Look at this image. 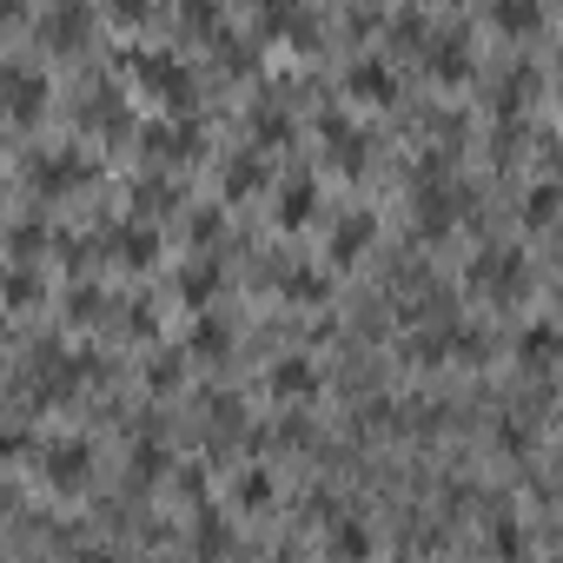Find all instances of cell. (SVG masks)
I'll return each mask as SVG.
<instances>
[{
  "mask_svg": "<svg viewBox=\"0 0 563 563\" xmlns=\"http://www.w3.org/2000/svg\"><path fill=\"white\" fill-rule=\"evenodd\" d=\"M252 133H258V140H286V133H292V120H286V113H278L272 100H265V107L252 113Z\"/></svg>",
  "mask_w": 563,
  "mask_h": 563,
  "instance_id": "31",
  "label": "cell"
},
{
  "mask_svg": "<svg viewBox=\"0 0 563 563\" xmlns=\"http://www.w3.org/2000/svg\"><path fill=\"white\" fill-rule=\"evenodd\" d=\"M372 239H378V219H372V212H345V219L332 225L325 252H332V265H358V258L372 252Z\"/></svg>",
  "mask_w": 563,
  "mask_h": 563,
  "instance_id": "11",
  "label": "cell"
},
{
  "mask_svg": "<svg viewBox=\"0 0 563 563\" xmlns=\"http://www.w3.org/2000/svg\"><path fill=\"white\" fill-rule=\"evenodd\" d=\"M212 292H219V272H212L206 258H192V265L179 272V299H186V306H206Z\"/></svg>",
  "mask_w": 563,
  "mask_h": 563,
  "instance_id": "22",
  "label": "cell"
},
{
  "mask_svg": "<svg viewBox=\"0 0 563 563\" xmlns=\"http://www.w3.org/2000/svg\"><path fill=\"white\" fill-rule=\"evenodd\" d=\"M319 140L332 146V159H339L345 173H358V166H365V146H372V140H365V126H358V120H345L339 107H325V113H319Z\"/></svg>",
  "mask_w": 563,
  "mask_h": 563,
  "instance_id": "8",
  "label": "cell"
},
{
  "mask_svg": "<svg viewBox=\"0 0 563 563\" xmlns=\"http://www.w3.org/2000/svg\"><path fill=\"white\" fill-rule=\"evenodd\" d=\"M278 563H286V556H278Z\"/></svg>",
  "mask_w": 563,
  "mask_h": 563,
  "instance_id": "36",
  "label": "cell"
},
{
  "mask_svg": "<svg viewBox=\"0 0 563 563\" xmlns=\"http://www.w3.org/2000/svg\"><path fill=\"white\" fill-rule=\"evenodd\" d=\"M173 385H179V358H159L153 365V391H173Z\"/></svg>",
  "mask_w": 563,
  "mask_h": 563,
  "instance_id": "34",
  "label": "cell"
},
{
  "mask_svg": "<svg viewBox=\"0 0 563 563\" xmlns=\"http://www.w3.org/2000/svg\"><path fill=\"white\" fill-rule=\"evenodd\" d=\"M258 27L265 34H286L292 47H312L319 41V14L312 8H278V0H272V8H258Z\"/></svg>",
  "mask_w": 563,
  "mask_h": 563,
  "instance_id": "16",
  "label": "cell"
},
{
  "mask_svg": "<svg viewBox=\"0 0 563 563\" xmlns=\"http://www.w3.org/2000/svg\"><path fill=\"white\" fill-rule=\"evenodd\" d=\"M126 471H133V484H159V477L173 471V451H166V438H159V431H146V438L126 451Z\"/></svg>",
  "mask_w": 563,
  "mask_h": 563,
  "instance_id": "17",
  "label": "cell"
},
{
  "mask_svg": "<svg viewBox=\"0 0 563 563\" xmlns=\"http://www.w3.org/2000/svg\"><path fill=\"white\" fill-rule=\"evenodd\" d=\"M80 563H113V556H107V550H87V556H80Z\"/></svg>",
  "mask_w": 563,
  "mask_h": 563,
  "instance_id": "35",
  "label": "cell"
},
{
  "mask_svg": "<svg viewBox=\"0 0 563 563\" xmlns=\"http://www.w3.org/2000/svg\"><path fill=\"white\" fill-rule=\"evenodd\" d=\"M27 173H34L41 192H74V186L87 179V159H80V146H54V153H41Z\"/></svg>",
  "mask_w": 563,
  "mask_h": 563,
  "instance_id": "10",
  "label": "cell"
},
{
  "mask_svg": "<svg viewBox=\"0 0 563 563\" xmlns=\"http://www.w3.org/2000/svg\"><path fill=\"white\" fill-rule=\"evenodd\" d=\"M34 299H41V278H34L27 265H14V272H8V306H34Z\"/></svg>",
  "mask_w": 563,
  "mask_h": 563,
  "instance_id": "30",
  "label": "cell"
},
{
  "mask_svg": "<svg viewBox=\"0 0 563 563\" xmlns=\"http://www.w3.org/2000/svg\"><path fill=\"white\" fill-rule=\"evenodd\" d=\"M265 186V159L245 146V153H232V166H225V192H258Z\"/></svg>",
  "mask_w": 563,
  "mask_h": 563,
  "instance_id": "24",
  "label": "cell"
},
{
  "mask_svg": "<svg viewBox=\"0 0 563 563\" xmlns=\"http://www.w3.org/2000/svg\"><path fill=\"white\" fill-rule=\"evenodd\" d=\"M192 352L219 358V352H225V325H219V319H199V325H192Z\"/></svg>",
  "mask_w": 563,
  "mask_h": 563,
  "instance_id": "33",
  "label": "cell"
},
{
  "mask_svg": "<svg viewBox=\"0 0 563 563\" xmlns=\"http://www.w3.org/2000/svg\"><path fill=\"white\" fill-rule=\"evenodd\" d=\"M113 245L126 252V265H153V258H159V232H153V225H120Z\"/></svg>",
  "mask_w": 563,
  "mask_h": 563,
  "instance_id": "20",
  "label": "cell"
},
{
  "mask_svg": "<svg viewBox=\"0 0 563 563\" xmlns=\"http://www.w3.org/2000/svg\"><path fill=\"white\" fill-rule=\"evenodd\" d=\"M312 212H319V179L312 173H286V186H278V225H312Z\"/></svg>",
  "mask_w": 563,
  "mask_h": 563,
  "instance_id": "13",
  "label": "cell"
},
{
  "mask_svg": "<svg viewBox=\"0 0 563 563\" xmlns=\"http://www.w3.org/2000/svg\"><path fill=\"white\" fill-rule=\"evenodd\" d=\"M490 21H497L504 34H530V27L543 21V8H537V0H497V8H490Z\"/></svg>",
  "mask_w": 563,
  "mask_h": 563,
  "instance_id": "21",
  "label": "cell"
},
{
  "mask_svg": "<svg viewBox=\"0 0 563 563\" xmlns=\"http://www.w3.org/2000/svg\"><path fill=\"white\" fill-rule=\"evenodd\" d=\"M232 497H239L245 510H265V504H272V471H258V464L239 471V477H232Z\"/></svg>",
  "mask_w": 563,
  "mask_h": 563,
  "instance_id": "25",
  "label": "cell"
},
{
  "mask_svg": "<svg viewBox=\"0 0 563 563\" xmlns=\"http://www.w3.org/2000/svg\"><path fill=\"white\" fill-rule=\"evenodd\" d=\"M325 556H332V563H365V556H372V523L352 517V510L332 517V530H325Z\"/></svg>",
  "mask_w": 563,
  "mask_h": 563,
  "instance_id": "14",
  "label": "cell"
},
{
  "mask_svg": "<svg viewBox=\"0 0 563 563\" xmlns=\"http://www.w3.org/2000/svg\"><path fill=\"white\" fill-rule=\"evenodd\" d=\"M345 93H352V100H372V107H391V100H398V74H391V60H385V54H352V67H345Z\"/></svg>",
  "mask_w": 563,
  "mask_h": 563,
  "instance_id": "4",
  "label": "cell"
},
{
  "mask_svg": "<svg viewBox=\"0 0 563 563\" xmlns=\"http://www.w3.org/2000/svg\"><path fill=\"white\" fill-rule=\"evenodd\" d=\"M34 34H41L47 47H80V41L93 34V8H87V0H60V8H47V14L34 21Z\"/></svg>",
  "mask_w": 563,
  "mask_h": 563,
  "instance_id": "7",
  "label": "cell"
},
{
  "mask_svg": "<svg viewBox=\"0 0 563 563\" xmlns=\"http://www.w3.org/2000/svg\"><path fill=\"white\" fill-rule=\"evenodd\" d=\"M418 54H424V67H431L438 80H464V74H471V34H464V27H431Z\"/></svg>",
  "mask_w": 563,
  "mask_h": 563,
  "instance_id": "5",
  "label": "cell"
},
{
  "mask_svg": "<svg viewBox=\"0 0 563 563\" xmlns=\"http://www.w3.org/2000/svg\"><path fill=\"white\" fill-rule=\"evenodd\" d=\"M133 74H140V87H153L159 100H186V93H192V74H186V60H179L173 47H140V54H133Z\"/></svg>",
  "mask_w": 563,
  "mask_h": 563,
  "instance_id": "3",
  "label": "cell"
},
{
  "mask_svg": "<svg viewBox=\"0 0 563 563\" xmlns=\"http://www.w3.org/2000/svg\"><path fill=\"white\" fill-rule=\"evenodd\" d=\"M385 27H391V41H398V47H424L431 14H424V8H398V14H385Z\"/></svg>",
  "mask_w": 563,
  "mask_h": 563,
  "instance_id": "23",
  "label": "cell"
},
{
  "mask_svg": "<svg viewBox=\"0 0 563 563\" xmlns=\"http://www.w3.org/2000/svg\"><path fill=\"white\" fill-rule=\"evenodd\" d=\"M47 93H54V80H47L41 60H27V54H8V60H0V107H8L14 120H41Z\"/></svg>",
  "mask_w": 563,
  "mask_h": 563,
  "instance_id": "2",
  "label": "cell"
},
{
  "mask_svg": "<svg viewBox=\"0 0 563 563\" xmlns=\"http://www.w3.org/2000/svg\"><path fill=\"white\" fill-rule=\"evenodd\" d=\"M41 471H47V484H54V490H80V484H87V471H93L87 438H54V444L41 451Z\"/></svg>",
  "mask_w": 563,
  "mask_h": 563,
  "instance_id": "6",
  "label": "cell"
},
{
  "mask_svg": "<svg viewBox=\"0 0 563 563\" xmlns=\"http://www.w3.org/2000/svg\"><path fill=\"white\" fill-rule=\"evenodd\" d=\"M192 556H199V563H219V556H232V523H225V510L199 504V517H192Z\"/></svg>",
  "mask_w": 563,
  "mask_h": 563,
  "instance_id": "15",
  "label": "cell"
},
{
  "mask_svg": "<svg viewBox=\"0 0 563 563\" xmlns=\"http://www.w3.org/2000/svg\"><path fill=\"white\" fill-rule=\"evenodd\" d=\"M556 206H563V192H556L550 179H537V186L523 192V225H537V232H543V225H556Z\"/></svg>",
  "mask_w": 563,
  "mask_h": 563,
  "instance_id": "19",
  "label": "cell"
},
{
  "mask_svg": "<svg viewBox=\"0 0 563 563\" xmlns=\"http://www.w3.org/2000/svg\"><path fill=\"white\" fill-rule=\"evenodd\" d=\"M497 451L523 457V451H530V424H523V418H497Z\"/></svg>",
  "mask_w": 563,
  "mask_h": 563,
  "instance_id": "29",
  "label": "cell"
},
{
  "mask_svg": "<svg viewBox=\"0 0 563 563\" xmlns=\"http://www.w3.org/2000/svg\"><path fill=\"white\" fill-rule=\"evenodd\" d=\"M490 550H497L504 563H517V556L530 550V537H523V523H517V517H497V523H490Z\"/></svg>",
  "mask_w": 563,
  "mask_h": 563,
  "instance_id": "27",
  "label": "cell"
},
{
  "mask_svg": "<svg viewBox=\"0 0 563 563\" xmlns=\"http://www.w3.org/2000/svg\"><path fill=\"white\" fill-rule=\"evenodd\" d=\"M192 140H199V133H192L186 120H146V126H140V146H146V153H192Z\"/></svg>",
  "mask_w": 563,
  "mask_h": 563,
  "instance_id": "18",
  "label": "cell"
},
{
  "mask_svg": "<svg viewBox=\"0 0 563 563\" xmlns=\"http://www.w3.org/2000/svg\"><path fill=\"white\" fill-rule=\"evenodd\" d=\"M179 27H186V34H212V41H219V34H225V14L212 8V0H186V8H179Z\"/></svg>",
  "mask_w": 563,
  "mask_h": 563,
  "instance_id": "26",
  "label": "cell"
},
{
  "mask_svg": "<svg viewBox=\"0 0 563 563\" xmlns=\"http://www.w3.org/2000/svg\"><path fill=\"white\" fill-rule=\"evenodd\" d=\"M8 245H14V258L27 265V252H41V245H47V225H41V219H21V225L8 232Z\"/></svg>",
  "mask_w": 563,
  "mask_h": 563,
  "instance_id": "28",
  "label": "cell"
},
{
  "mask_svg": "<svg viewBox=\"0 0 563 563\" xmlns=\"http://www.w3.org/2000/svg\"><path fill=\"white\" fill-rule=\"evenodd\" d=\"M265 385H272V398H312L319 391V365L306 352H286V358H272Z\"/></svg>",
  "mask_w": 563,
  "mask_h": 563,
  "instance_id": "12",
  "label": "cell"
},
{
  "mask_svg": "<svg viewBox=\"0 0 563 563\" xmlns=\"http://www.w3.org/2000/svg\"><path fill=\"white\" fill-rule=\"evenodd\" d=\"M510 352H517V365H523V372H550V365H556V352H563L556 319H530V325L510 339Z\"/></svg>",
  "mask_w": 563,
  "mask_h": 563,
  "instance_id": "9",
  "label": "cell"
},
{
  "mask_svg": "<svg viewBox=\"0 0 563 563\" xmlns=\"http://www.w3.org/2000/svg\"><path fill=\"white\" fill-rule=\"evenodd\" d=\"M523 286H530V272H523V252H517V245H484V252L471 258V292H477V299L510 306V299H523Z\"/></svg>",
  "mask_w": 563,
  "mask_h": 563,
  "instance_id": "1",
  "label": "cell"
},
{
  "mask_svg": "<svg viewBox=\"0 0 563 563\" xmlns=\"http://www.w3.org/2000/svg\"><path fill=\"white\" fill-rule=\"evenodd\" d=\"M286 299H306V306H319V299H325V278H319V272H292V278H286Z\"/></svg>",
  "mask_w": 563,
  "mask_h": 563,
  "instance_id": "32",
  "label": "cell"
}]
</instances>
